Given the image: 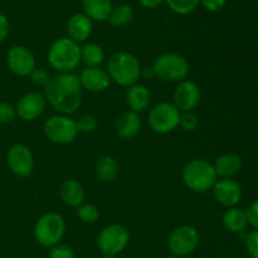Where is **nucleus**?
Returning <instances> with one entry per match:
<instances>
[{"instance_id": "4c0bfd02", "label": "nucleus", "mask_w": 258, "mask_h": 258, "mask_svg": "<svg viewBox=\"0 0 258 258\" xmlns=\"http://www.w3.org/2000/svg\"><path fill=\"white\" fill-rule=\"evenodd\" d=\"M140 3L141 7L148 8V9H154V8L159 7L164 0H138Z\"/></svg>"}, {"instance_id": "7c9ffc66", "label": "nucleus", "mask_w": 258, "mask_h": 258, "mask_svg": "<svg viewBox=\"0 0 258 258\" xmlns=\"http://www.w3.org/2000/svg\"><path fill=\"white\" fill-rule=\"evenodd\" d=\"M50 77H52V76H50L49 72H48L47 70H44V68H35L29 76L30 82L40 88L47 87V85L50 81Z\"/></svg>"}, {"instance_id": "39448f33", "label": "nucleus", "mask_w": 258, "mask_h": 258, "mask_svg": "<svg viewBox=\"0 0 258 258\" xmlns=\"http://www.w3.org/2000/svg\"><path fill=\"white\" fill-rule=\"evenodd\" d=\"M156 78L166 83H179L189 76V62L178 53H163L151 66Z\"/></svg>"}, {"instance_id": "dca6fc26", "label": "nucleus", "mask_w": 258, "mask_h": 258, "mask_svg": "<svg viewBox=\"0 0 258 258\" xmlns=\"http://www.w3.org/2000/svg\"><path fill=\"white\" fill-rule=\"evenodd\" d=\"M80 77L82 90L91 93H102L108 90L111 85V80L106 70H101L100 67H86L81 72Z\"/></svg>"}, {"instance_id": "c85d7f7f", "label": "nucleus", "mask_w": 258, "mask_h": 258, "mask_svg": "<svg viewBox=\"0 0 258 258\" xmlns=\"http://www.w3.org/2000/svg\"><path fill=\"white\" fill-rule=\"evenodd\" d=\"M179 126H180L184 131H186V133L196 131L199 126V117L193 112V111L181 112L180 118H179Z\"/></svg>"}, {"instance_id": "2eb2a0df", "label": "nucleus", "mask_w": 258, "mask_h": 258, "mask_svg": "<svg viewBox=\"0 0 258 258\" xmlns=\"http://www.w3.org/2000/svg\"><path fill=\"white\" fill-rule=\"evenodd\" d=\"M212 190L217 203L227 208H233L242 199L241 186L233 179H218Z\"/></svg>"}, {"instance_id": "f257e3e1", "label": "nucleus", "mask_w": 258, "mask_h": 258, "mask_svg": "<svg viewBox=\"0 0 258 258\" xmlns=\"http://www.w3.org/2000/svg\"><path fill=\"white\" fill-rule=\"evenodd\" d=\"M44 97L60 115L71 116L81 107L82 86L80 77L73 72L57 73L50 77L44 88Z\"/></svg>"}, {"instance_id": "6ab92c4d", "label": "nucleus", "mask_w": 258, "mask_h": 258, "mask_svg": "<svg viewBox=\"0 0 258 258\" xmlns=\"http://www.w3.org/2000/svg\"><path fill=\"white\" fill-rule=\"evenodd\" d=\"M126 103H127L130 111L139 113L145 112L151 103L150 91L146 86L136 83V85L127 87L126 91Z\"/></svg>"}, {"instance_id": "2f4dec72", "label": "nucleus", "mask_w": 258, "mask_h": 258, "mask_svg": "<svg viewBox=\"0 0 258 258\" xmlns=\"http://www.w3.org/2000/svg\"><path fill=\"white\" fill-rule=\"evenodd\" d=\"M15 117H17L15 106L9 102H5V101H0V123L7 125V123L13 122Z\"/></svg>"}, {"instance_id": "4468645a", "label": "nucleus", "mask_w": 258, "mask_h": 258, "mask_svg": "<svg viewBox=\"0 0 258 258\" xmlns=\"http://www.w3.org/2000/svg\"><path fill=\"white\" fill-rule=\"evenodd\" d=\"M201 87L194 81H181L173 93V103L180 112L193 111L201 103Z\"/></svg>"}, {"instance_id": "20e7f679", "label": "nucleus", "mask_w": 258, "mask_h": 258, "mask_svg": "<svg viewBox=\"0 0 258 258\" xmlns=\"http://www.w3.org/2000/svg\"><path fill=\"white\" fill-rule=\"evenodd\" d=\"M47 58L58 73L73 72L81 63V47L71 38H58L49 45Z\"/></svg>"}, {"instance_id": "9b49d317", "label": "nucleus", "mask_w": 258, "mask_h": 258, "mask_svg": "<svg viewBox=\"0 0 258 258\" xmlns=\"http://www.w3.org/2000/svg\"><path fill=\"white\" fill-rule=\"evenodd\" d=\"M7 163L10 171L18 178H28L34 171V156L24 144H14L7 154Z\"/></svg>"}, {"instance_id": "4be33fe9", "label": "nucleus", "mask_w": 258, "mask_h": 258, "mask_svg": "<svg viewBox=\"0 0 258 258\" xmlns=\"http://www.w3.org/2000/svg\"><path fill=\"white\" fill-rule=\"evenodd\" d=\"M83 14L87 15L91 20L105 22L110 17L112 10L111 0H82Z\"/></svg>"}, {"instance_id": "7ed1b4c3", "label": "nucleus", "mask_w": 258, "mask_h": 258, "mask_svg": "<svg viewBox=\"0 0 258 258\" xmlns=\"http://www.w3.org/2000/svg\"><path fill=\"white\" fill-rule=\"evenodd\" d=\"M183 183L194 193H207L212 190L218 180L213 164L206 159H191L181 170Z\"/></svg>"}, {"instance_id": "72a5a7b5", "label": "nucleus", "mask_w": 258, "mask_h": 258, "mask_svg": "<svg viewBox=\"0 0 258 258\" xmlns=\"http://www.w3.org/2000/svg\"><path fill=\"white\" fill-rule=\"evenodd\" d=\"M247 251L252 258H258V231L252 232L246 239Z\"/></svg>"}, {"instance_id": "5701e85b", "label": "nucleus", "mask_w": 258, "mask_h": 258, "mask_svg": "<svg viewBox=\"0 0 258 258\" xmlns=\"http://www.w3.org/2000/svg\"><path fill=\"white\" fill-rule=\"evenodd\" d=\"M223 226L228 229L229 232H233V233H239V232H243L246 229V227L248 226V219H247V213L241 208H228V211L224 213L223 219Z\"/></svg>"}, {"instance_id": "f3484780", "label": "nucleus", "mask_w": 258, "mask_h": 258, "mask_svg": "<svg viewBox=\"0 0 258 258\" xmlns=\"http://www.w3.org/2000/svg\"><path fill=\"white\" fill-rule=\"evenodd\" d=\"M93 24L92 20L85 15L83 13H77L73 14L72 17L68 19L67 23V33L68 38L75 40L76 43H82L86 42L88 38L92 34Z\"/></svg>"}, {"instance_id": "a211bd4d", "label": "nucleus", "mask_w": 258, "mask_h": 258, "mask_svg": "<svg viewBox=\"0 0 258 258\" xmlns=\"http://www.w3.org/2000/svg\"><path fill=\"white\" fill-rule=\"evenodd\" d=\"M141 126H143V121H141L140 115L127 110L121 113L116 120L115 131L118 138L127 140V139L135 138L140 133Z\"/></svg>"}, {"instance_id": "f704fd0d", "label": "nucleus", "mask_w": 258, "mask_h": 258, "mask_svg": "<svg viewBox=\"0 0 258 258\" xmlns=\"http://www.w3.org/2000/svg\"><path fill=\"white\" fill-rule=\"evenodd\" d=\"M199 4H202V7L208 12L216 13L223 9L226 5V0H201Z\"/></svg>"}, {"instance_id": "aec40b11", "label": "nucleus", "mask_w": 258, "mask_h": 258, "mask_svg": "<svg viewBox=\"0 0 258 258\" xmlns=\"http://www.w3.org/2000/svg\"><path fill=\"white\" fill-rule=\"evenodd\" d=\"M59 197L64 204L73 208H78L85 202V186L77 179H67L60 184Z\"/></svg>"}, {"instance_id": "bb28decb", "label": "nucleus", "mask_w": 258, "mask_h": 258, "mask_svg": "<svg viewBox=\"0 0 258 258\" xmlns=\"http://www.w3.org/2000/svg\"><path fill=\"white\" fill-rule=\"evenodd\" d=\"M169 9L179 15L190 14L198 7L201 0H165Z\"/></svg>"}, {"instance_id": "ea45409f", "label": "nucleus", "mask_w": 258, "mask_h": 258, "mask_svg": "<svg viewBox=\"0 0 258 258\" xmlns=\"http://www.w3.org/2000/svg\"><path fill=\"white\" fill-rule=\"evenodd\" d=\"M103 258H115V256H108V254H105V257Z\"/></svg>"}, {"instance_id": "c9c22d12", "label": "nucleus", "mask_w": 258, "mask_h": 258, "mask_svg": "<svg viewBox=\"0 0 258 258\" xmlns=\"http://www.w3.org/2000/svg\"><path fill=\"white\" fill-rule=\"evenodd\" d=\"M247 213V219H248V224H251L252 227L258 231V201L254 202L251 207L246 211Z\"/></svg>"}, {"instance_id": "393cba45", "label": "nucleus", "mask_w": 258, "mask_h": 258, "mask_svg": "<svg viewBox=\"0 0 258 258\" xmlns=\"http://www.w3.org/2000/svg\"><path fill=\"white\" fill-rule=\"evenodd\" d=\"M105 60V50L97 43H87L81 47V62L86 67H100Z\"/></svg>"}, {"instance_id": "e433bc0d", "label": "nucleus", "mask_w": 258, "mask_h": 258, "mask_svg": "<svg viewBox=\"0 0 258 258\" xmlns=\"http://www.w3.org/2000/svg\"><path fill=\"white\" fill-rule=\"evenodd\" d=\"M9 29L10 25L7 15L3 14V13L0 12V43H3L8 38V35H9Z\"/></svg>"}, {"instance_id": "cd10ccee", "label": "nucleus", "mask_w": 258, "mask_h": 258, "mask_svg": "<svg viewBox=\"0 0 258 258\" xmlns=\"http://www.w3.org/2000/svg\"><path fill=\"white\" fill-rule=\"evenodd\" d=\"M77 217L86 224H93L100 218V211L93 204H81L77 208Z\"/></svg>"}, {"instance_id": "473e14b6", "label": "nucleus", "mask_w": 258, "mask_h": 258, "mask_svg": "<svg viewBox=\"0 0 258 258\" xmlns=\"http://www.w3.org/2000/svg\"><path fill=\"white\" fill-rule=\"evenodd\" d=\"M49 258H75V251L67 244H55L50 248Z\"/></svg>"}, {"instance_id": "1a4fd4ad", "label": "nucleus", "mask_w": 258, "mask_h": 258, "mask_svg": "<svg viewBox=\"0 0 258 258\" xmlns=\"http://www.w3.org/2000/svg\"><path fill=\"white\" fill-rule=\"evenodd\" d=\"M201 234L191 224H183L170 233L168 239L169 251L173 256L186 257L193 253L199 246Z\"/></svg>"}, {"instance_id": "58836bf2", "label": "nucleus", "mask_w": 258, "mask_h": 258, "mask_svg": "<svg viewBox=\"0 0 258 258\" xmlns=\"http://www.w3.org/2000/svg\"><path fill=\"white\" fill-rule=\"evenodd\" d=\"M165 258H180V257H176V256H173V254H170V256H166Z\"/></svg>"}, {"instance_id": "9d476101", "label": "nucleus", "mask_w": 258, "mask_h": 258, "mask_svg": "<svg viewBox=\"0 0 258 258\" xmlns=\"http://www.w3.org/2000/svg\"><path fill=\"white\" fill-rule=\"evenodd\" d=\"M130 233L125 226L112 223L106 226L97 236V247L103 254L116 256L127 247Z\"/></svg>"}, {"instance_id": "ddd939ff", "label": "nucleus", "mask_w": 258, "mask_h": 258, "mask_svg": "<svg viewBox=\"0 0 258 258\" xmlns=\"http://www.w3.org/2000/svg\"><path fill=\"white\" fill-rule=\"evenodd\" d=\"M47 108V100L44 95L38 91H30L23 95L15 105L17 116L23 121L32 122L38 120Z\"/></svg>"}, {"instance_id": "a878e982", "label": "nucleus", "mask_w": 258, "mask_h": 258, "mask_svg": "<svg viewBox=\"0 0 258 258\" xmlns=\"http://www.w3.org/2000/svg\"><path fill=\"white\" fill-rule=\"evenodd\" d=\"M134 19V10L128 4H120L112 7L108 22L112 27H125Z\"/></svg>"}, {"instance_id": "b1692460", "label": "nucleus", "mask_w": 258, "mask_h": 258, "mask_svg": "<svg viewBox=\"0 0 258 258\" xmlns=\"http://www.w3.org/2000/svg\"><path fill=\"white\" fill-rule=\"evenodd\" d=\"M95 174L98 180L103 183L112 181L118 174V164L113 156L105 155L96 163Z\"/></svg>"}, {"instance_id": "423d86ee", "label": "nucleus", "mask_w": 258, "mask_h": 258, "mask_svg": "<svg viewBox=\"0 0 258 258\" xmlns=\"http://www.w3.org/2000/svg\"><path fill=\"white\" fill-rule=\"evenodd\" d=\"M64 232V218L55 212H48L39 217L33 228L35 241L43 247H49V248L62 241Z\"/></svg>"}, {"instance_id": "412c9836", "label": "nucleus", "mask_w": 258, "mask_h": 258, "mask_svg": "<svg viewBox=\"0 0 258 258\" xmlns=\"http://www.w3.org/2000/svg\"><path fill=\"white\" fill-rule=\"evenodd\" d=\"M213 166L219 179H232L241 171L242 160L236 154H222L216 159Z\"/></svg>"}, {"instance_id": "c756f323", "label": "nucleus", "mask_w": 258, "mask_h": 258, "mask_svg": "<svg viewBox=\"0 0 258 258\" xmlns=\"http://www.w3.org/2000/svg\"><path fill=\"white\" fill-rule=\"evenodd\" d=\"M77 123V130L78 134H91L97 128L98 126V121L95 116L92 115H83L76 121Z\"/></svg>"}, {"instance_id": "0eeeda50", "label": "nucleus", "mask_w": 258, "mask_h": 258, "mask_svg": "<svg viewBox=\"0 0 258 258\" xmlns=\"http://www.w3.org/2000/svg\"><path fill=\"white\" fill-rule=\"evenodd\" d=\"M43 134L50 143L57 145H67L73 143L77 138V123L71 116L58 113L45 120V122L43 123Z\"/></svg>"}, {"instance_id": "f8f14e48", "label": "nucleus", "mask_w": 258, "mask_h": 258, "mask_svg": "<svg viewBox=\"0 0 258 258\" xmlns=\"http://www.w3.org/2000/svg\"><path fill=\"white\" fill-rule=\"evenodd\" d=\"M7 66L10 72L18 77H29L30 73L37 68L33 52L22 44L9 48L7 53Z\"/></svg>"}, {"instance_id": "f03ea898", "label": "nucleus", "mask_w": 258, "mask_h": 258, "mask_svg": "<svg viewBox=\"0 0 258 258\" xmlns=\"http://www.w3.org/2000/svg\"><path fill=\"white\" fill-rule=\"evenodd\" d=\"M141 70L143 66L135 55L128 52H117L108 58L106 72L112 82L127 88L139 82Z\"/></svg>"}, {"instance_id": "6e6552de", "label": "nucleus", "mask_w": 258, "mask_h": 258, "mask_svg": "<svg viewBox=\"0 0 258 258\" xmlns=\"http://www.w3.org/2000/svg\"><path fill=\"white\" fill-rule=\"evenodd\" d=\"M180 111L173 102H159L149 111V125L156 134H169L179 127Z\"/></svg>"}]
</instances>
